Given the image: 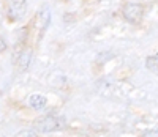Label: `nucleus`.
Segmentation results:
<instances>
[{"instance_id": "2", "label": "nucleus", "mask_w": 158, "mask_h": 137, "mask_svg": "<svg viewBox=\"0 0 158 137\" xmlns=\"http://www.w3.org/2000/svg\"><path fill=\"white\" fill-rule=\"evenodd\" d=\"M144 16V8L136 3H128L123 8V18L131 24H139Z\"/></svg>"}, {"instance_id": "9", "label": "nucleus", "mask_w": 158, "mask_h": 137, "mask_svg": "<svg viewBox=\"0 0 158 137\" xmlns=\"http://www.w3.org/2000/svg\"><path fill=\"white\" fill-rule=\"evenodd\" d=\"M142 137H158V128L156 129H147V131H144Z\"/></svg>"}, {"instance_id": "3", "label": "nucleus", "mask_w": 158, "mask_h": 137, "mask_svg": "<svg viewBox=\"0 0 158 137\" xmlns=\"http://www.w3.org/2000/svg\"><path fill=\"white\" fill-rule=\"evenodd\" d=\"M25 0H11L10 2V8H8V13H10V18L11 19H21L25 13Z\"/></svg>"}, {"instance_id": "4", "label": "nucleus", "mask_w": 158, "mask_h": 137, "mask_svg": "<svg viewBox=\"0 0 158 137\" xmlns=\"http://www.w3.org/2000/svg\"><path fill=\"white\" fill-rule=\"evenodd\" d=\"M29 104H30L32 109H35V111H43L48 104V101L43 95H32L30 99H29Z\"/></svg>"}, {"instance_id": "5", "label": "nucleus", "mask_w": 158, "mask_h": 137, "mask_svg": "<svg viewBox=\"0 0 158 137\" xmlns=\"http://www.w3.org/2000/svg\"><path fill=\"white\" fill-rule=\"evenodd\" d=\"M30 58H32V50L30 49L24 50L18 58V66L21 68V70H27L29 65H30Z\"/></svg>"}, {"instance_id": "10", "label": "nucleus", "mask_w": 158, "mask_h": 137, "mask_svg": "<svg viewBox=\"0 0 158 137\" xmlns=\"http://www.w3.org/2000/svg\"><path fill=\"white\" fill-rule=\"evenodd\" d=\"M5 49H6V43H5L3 38H0V52H3Z\"/></svg>"}, {"instance_id": "6", "label": "nucleus", "mask_w": 158, "mask_h": 137, "mask_svg": "<svg viewBox=\"0 0 158 137\" xmlns=\"http://www.w3.org/2000/svg\"><path fill=\"white\" fill-rule=\"evenodd\" d=\"M36 18H38V22H41V29L44 30L48 27V24H49V21H51V11L48 8H43L41 11L38 13Z\"/></svg>"}, {"instance_id": "1", "label": "nucleus", "mask_w": 158, "mask_h": 137, "mask_svg": "<svg viewBox=\"0 0 158 137\" xmlns=\"http://www.w3.org/2000/svg\"><path fill=\"white\" fill-rule=\"evenodd\" d=\"M35 128L41 132H51V131H60L65 128V118L56 117V115H46L35 121Z\"/></svg>"}, {"instance_id": "8", "label": "nucleus", "mask_w": 158, "mask_h": 137, "mask_svg": "<svg viewBox=\"0 0 158 137\" xmlns=\"http://www.w3.org/2000/svg\"><path fill=\"white\" fill-rule=\"evenodd\" d=\"M15 137H38V135H36L35 131H21V132H18Z\"/></svg>"}, {"instance_id": "7", "label": "nucleus", "mask_w": 158, "mask_h": 137, "mask_svg": "<svg viewBox=\"0 0 158 137\" xmlns=\"http://www.w3.org/2000/svg\"><path fill=\"white\" fill-rule=\"evenodd\" d=\"M146 68H147L150 73L158 74V55H150V57H147V60H146Z\"/></svg>"}]
</instances>
